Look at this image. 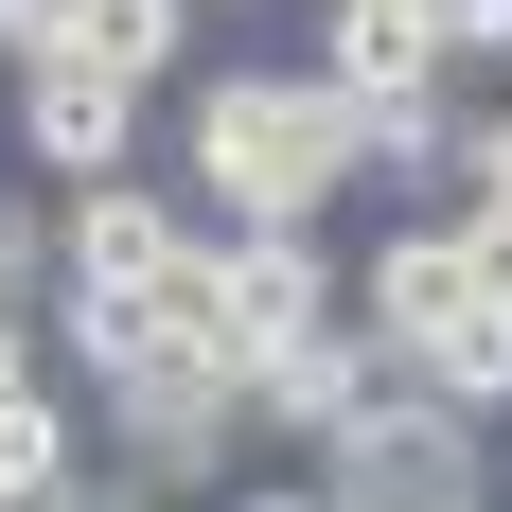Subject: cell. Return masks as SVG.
Returning a JSON list of instances; mask_svg holds the SVG:
<instances>
[{"label":"cell","mask_w":512,"mask_h":512,"mask_svg":"<svg viewBox=\"0 0 512 512\" xmlns=\"http://www.w3.org/2000/svg\"><path fill=\"white\" fill-rule=\"evenodd\" d=\"M212 512H336V495H318V460H301V477H230Z\"/></svg>","instance_id":"cell-17"},{"label":"cell","mask_w":512,"mask_h":512,"mask_svg":"<svg viewBox=\"0 0 512 512\" xmlns=\"http://www.w3.org/2000/svg\"><path fill=\"white\" fill-rule=\"evenodd\" d=\"M336 301H354L371 336H442V318L477 301V265H460V212H442V195H424V212H389V230L354 248V283H336Z\"/></svg>","instance_id":"cell-8"},{"label":"cell","mask_w":512,"mask_h":512,"mask_svg":"<svg viewBox=\"0 0 512 512\" xmlns=\"http://www.w3.org/2000/svg\"><path fill=\"white\" fill-rule=\"evenodd\" d=\"M336 283H354V265L318 248V230H212V301H230V354H248V389H265V354H301L318 318H336Z\"/></svg>","instance_id":"cell-7"},{"label":"cell","mask_w":512,"mask_h":512,"mask_svg":"<svg viewBox=\"0 0 512 512\" xmlns=\"http://www.w3.org/2000/svg\"><path fill=\"white\" fill-rule=\"evenodd\" d=\"M0 389H71L53 371V301H0Z\"/></svg>","instance_id":"cell-15"},{"label":"cell","mask_w":512,"mask_h":512,"mask_svg":"<svg viewBox=\"0 0 512 512\" xmlns=\"http://www.w3.org/2000/svg\"><path fill=\"white\" fill-rule=\"evenodd\" d=\"M142 106L159 89H124L89 53H18V71H0V124H18V159H36L53 195H71V177H124V159H142Z\"/></svg>","instance_id":"cell-5"},{"label":"cell","mask_w":512,"mask_h":512,"mask_svg":"<svg viewBox=\"0 0 512 512\" xmlns=\"http://www.w3.org/2000/svg\"><path fill=\"white\" fill-rule=\"evenodd\" d=\"M71 460H89V407L71 389H0V512H36Z\"/></svg>","instance_id":"cell-11"},{"label":"cell","mask_w":512,"mask_h":512,"mask_svg":"<svg viewBox=\"0 0 512 512\" xmlns=\"http://www.w3.org/2000/svg\"><path fill=\"white\" fill-rule=\"evenodd\" d=\"M195 0H71V18H53V53H89V71H124V89H177V71H195Z\"/></svg>","instance_id":"cell-9"},{"label":"cell","mask_w":512,"mask_h":512,"mask_svg":"<svg viewBox=\"0 0 512 512\" xmlns=\"http://www.w3.org/2000/svg\"><path fill=\"white\" fill-rule=\"evenodd\" d=\"M195 18H248V0H195Z\"/></svg>","instance_id":"cell-18"},{"label":"cell","mask_w":512,"mask_h":512,"mask_svg":"<svg viewBox=\"0 0 512 512\" xmlns=\"http://www.w3.org/2000/svg\"><path fill=\"white\" fill-rule=\"evenodd\" d=\"M177 248H195V212L159 195L142 159H124V177H71V195H53V301H124V283H159Z\"/></svg>","instance_id":"cell-6"},{"label":"cell","mask_w":512,"mask_h":512,"mask_svg":"<svg viewBox=\"0 0 512 512\" xmlns=\"http://www.w3.org/2000/svg\"><path fill=\"white\" fill-rule=\"evenodd\" d=\"M318 495L336 512H495V424H460V407H371L354 442H318Z\"/></svg>","instance_id":"cell-3"},{"label":"cell","mask_w":512,"mask_h":512,"mask_svg":"<svg viewBox=\"0 0 512 512\" xmlns=\"http://www.w3.org/2000/svg\"><path fill=\"white\" fill-rule=\"evenodd\" d=\"M0 301H53V195H0Z\"/></svg>","instance_id":"cell-13"},{"label":"cell","mask_w":512,"mask_h":512,"mask_svg":"<svg viewBox=\"0 0 512 512\" xmlns=\"http://www.w3.org/2000/svg\"><path fill=\"white\" fill-rule=\"evenodd\" d=\"M177 177L212 195V230H336V195H371V142L318 89V53H230L177 106Z\"/></svg>","instance_id":"cell-1"},{"label":"cell","mask_w":512,"mask_h":512,"mask_svg":"<svg viewBox=\"0 0 512 512\" xmlns=\"http://www.w3.org/2000/svg\"><path fill=\"white\" fill-rule=\"evenodd\" d=\"M407 389H424V371H407V336H371V318L336 301V318L301 336V354H265V389H248V424L318 460V442H354V424H371V407H407Z\"/></svg>","instance_id":"cell-4"},{"label":"cell","mask_w":512,"mask_h":512,"mask_svg":"<svg viewBox=\"0 0 512 512\" xmlns=\"http://www.w3.org/2000/svg\"><path fill=\"white\" fill-rule=\"evenodd\" d=\"M442 195H477V212H512V106H477V124H460V159H442Z\"/></svg>","instance_id":"cell-14"},{"label":"cell","mask_w":512,"mask_h":512,"mask_svg":"<svg viewBox=\"0 0 512 512\" xmlns=\"http://www.w3.org/2000/svg\"><path fill=\"white\" fill-rule=\"evenodd\" d=\"M89 407V460H124L142 495H177V512H212L230 477H248V371H106V389H71Z\"/></svg>","instance_id":"cell-2"},{"label":"cell","mask_w":512,"mask_h":512,"mask_svg":"<svg viewBox=\"0 0 512 512\" xmlns=\"http://www.w3.org/2000/svg\"><path fill=\"white\" fill-rule=\"evenodd\" d=\"M389 18H424V53H442V71H512V0H389Z\"/></svg>","instance_id":"cell-12"},{"label":"cell","mask_w":512,"mask_h":512,"mask_svg":"<svg viewBox=\"0 0 512 512\" xmlns=\"http://www.w3.org/2000/svg\"><path fill=\"white\" fill-rule=\"evenodd\" d=\"M407 371H424V407H460V424H512V318H495V301H460L442 336H407Z\"/></svg>","instance_id":"cell-10"},{"label":"cell","mask_w":512,"mask_h":512,"mask_svg":"<svg viewBox=\"0 0 512 512\" xmlns=\"http://www.w3.org/2000/svg\"><path fill=\"white\" fill-rule=\"evenodd\" d=\"M36 512H177V495H142V477H124V460H71V477H53Z\"/></svg>","instance_id":"cell-16"}]
</instances>
